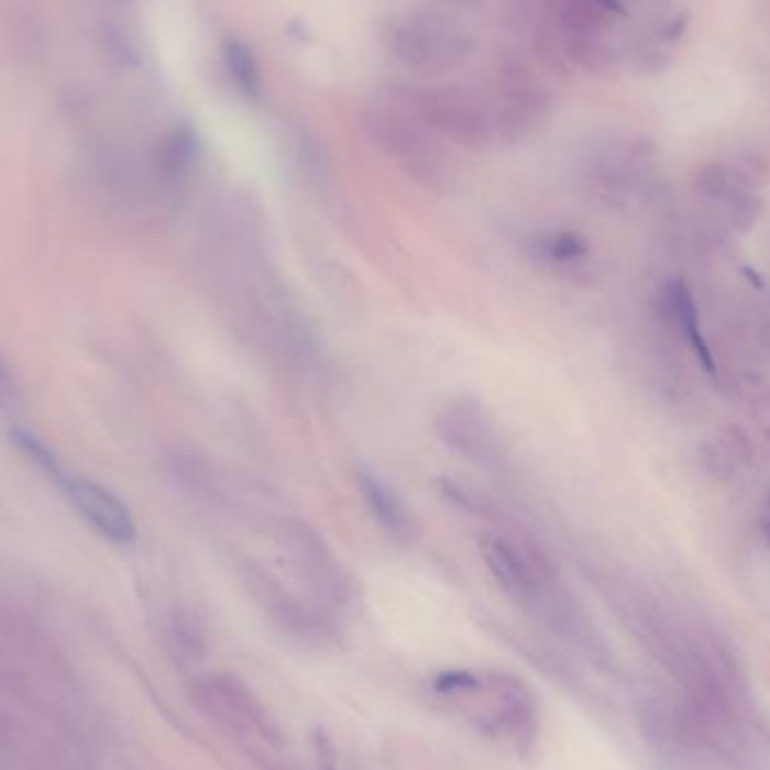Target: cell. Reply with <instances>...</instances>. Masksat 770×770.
Instances as JSON below:
<instances>
[{"label":"cell","instance_id":"6da1fadb","mask_svg":"<svg viewBox=\"0 0 770 770\" xmlns=\"http://www.w3.org/2000/svg\"><path fill=\"white\" fill-rule=\"evenodd\" d=\"M406 102L408 111L428 129L471 150H487L503 142L498 116L492 98L464 90L460 86H436L413 90Z\"/></svg>","mask_w":770,"mask_h":770},{"label":"cell","instance_id":"7a4b0ae2","mask_svg":"<svg viewBox=\"0 0 770 770\" xmlns=\"http://www.w3.org/2000/svg\"><path fill=\"white\" fill-rule=\"evenodd\" d=\"M363 122L376 147L388 154L410 178L430 189H444L451 183L447 154L415 116L391 107H372L365 111Z\"/></svg>","mask_w":770,"mask_h":770},{"label":"cell","instance_id":"3957f363","mask_svg":"<svg viewBox=\"0 0 770 770\" xmlns=\"http://www.w3.org/2000/svg\"><path fill=\"white\" fill-rule=\"evenodd\" d=\"M385 45L395 59L421 73H449L460 66L471 51L464 38L449 23L426 14H402L383 30Z\"/></svg>","mask_w":770,"mask_h":770},{"label":"cell","instance_id":"277c9868","mask_svg":"<svg viewBox=\"0 0 770 770\" xmlns=\"http://www.w3.org/2000/svg\"><path fill=\"white\" fill-rule=\"evenodd\" d=\"M480 548L503 593L516 602H537L543 597L550 570L535 546L503 532H487L480 539Z\"/></svg>","mask_w":770,"mask_h":770},{"label":"cell","instance_id":"5b68a950","mask_svg":"<svg viewBox=\"0 0 770 770\" xmlns=\"http://www.w3.org/2000/svg\"><path fill=\"white\" fill-rule=\"evenodd\" d=\"M264 527L305 580L331 593L339 591V586L343 584L341 565L336 563L333 552L329 550L316 527L296 516H284L277 512L266 520Z\"/></svg>","mask_w":770,"mask_h":770},{"label":"cell","instance_id":"8992f818","mask_svg":"<svg viewBox=\"0 0 770 770\" xmlns=\"http://www.w3.org/2000/svg\"><path fill=\"white\" fill-rule=\"evenodd\" d=\"M436 432L449 451L473 464L494 466L503 460L498 430L475 402L458 399L444 406L436 417Z\"/></svg>","mask_w":770,"mask_h":770},{"label":"cell","instance_id":"52a82bcc","mask_svg":"<svg viewBox=\"0 0 770 770\" xmlns=\"http://www.w3.org/2000/svg\"><path fill=\"white\" fill-rule=\"evenodd\" d=\"M55 483L77 514L107 541L116 546H129L135 541L133 514L113 492L95 480L68 471V466L55 477Z\"/></svg>","mask_w":770,"mask_h":770},{"label":"cell","instance_id":"ba28073f","mask_svg":"<svg viewBox=\"0 0 770 770\" xmlns=\"http://www.w3.org/2000/svg\"><path fill=\"white\" fill-rule=\"evenodd\" d=\"M356 487L370 516L385 535L397 541H406L415 535V518L404 503V498L391 487L388 480H383L370 466L356 469Z\"/></svg>","mask_w":770,"mask_h":770},{"label":"cell","instance_id":"9c48e42d","mask_svg":"<svg viewBox=\"0 0 770 770\" xmlns=\"http://www.w3.org/2000/svg\"><path fill=\"white\" fill-rule=\"evenodd\" d=\"M532 253L537 260L550 264V266H574L588 257L591 246L582 234L570 230H557V232H543L532 239Z\"/></svg>","mask_w":770,"mask_h":770},{"label":"cell","instance_id":"30bf717a","mask_svg":"<svg viewBox=\"0 0 770 770\" xmlns=\"http://www.w3.org/2000/svg\"><path fill=\"white\" fill-rule=\"evenodd\" d=\"M669 309L673 311V316H676L683 333H685V339L688 343L692 345V350L696 352L701 365L707 370V372H714V361H712V354H710V348L703 339V333H701V327H698V309H696V302L690 294V288L683 284V282H671L669 284Z\"/></svg>","mask_w":770,"mask_h":770},{"label":"cell","instance_id":"8fae6325","mask_svg":"<svg viewBox=\"0 0 770 770\" xmlns=\"http://www.w3.org/2000/svg\"><path fill=\"white\" fill-rule=\"evenodd\" d=\"M221 53H223V64H226L228 75L234 81V86L242 90L246 98L255 100L262 90V75H260L257 59L249 51V45H244L242 41L228 38L221 47Z\"/></svg>","mask_w":770,"mask_h":770},{"label":"cell","instance_id":"7c38bea8","mask_svg":"<svg viewBox=\"0 0 770 770\" xmlns=\"http://www.w3.org/2000/svg\"><path fill=\"white\" fill-rule=\"evenodd\" d=\"M199 161V140L191 131H180L167 142L165 172L172 178H183Z\"/></svg>","mask_w":770,"mask_h":770},{"label":"cell","instance_id":"4fadbf2b","mask_svg":"<svg viewBox=\"0 0 770 770\" xmlns=\"http://www.w3.org/2000/svg\"><path fill=\"white\" fill-rule=\"evenodd\" d=\"M477 681L471 676V673L466 671H449V673H442V676L436 681V688L440 692H453V690H471L475 688Z\"/></svg>","mask_w":770,"mask_h":770},{"label":"cell","instance_id":"5bb4252c","mask_svg":"<svg viewBox=\"0 0 770 770\" xmlns=\"http://www.w3.org/2000/svg\"><path fill=\"white\" fill-rule=\"evenodd\" d=\"M685 28H688V16H679L676 21H673L667 30H664V38H679L683 32H685Z\"/></svg>","mask_w":770,"mask_h":770}]
</instances>
